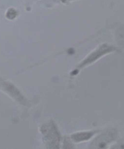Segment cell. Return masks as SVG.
<instances>
[{
  "instance_id": "277c9868",
  "label": "cell",
  "mask_w": 124,
  "mask_h": 149,
  "mask_svg": "<svg viewBox=\"0 0 124 149\" xmlns=\"http://www.w3.org/2000/svg\"><path fill=\"white\" fill-rule=\"evenodd\" d=\"M120 37H122L124 38V28H122V29L119 31V35ZM124 40V38H123V40Z\"/></svg>"
},
{
  "instance_id": "7a4b0ae2",
  "label": "cell",
  "mask_w": 124,
  "mask_h": 149,
  "mask_svg": "<svg viewBox=\"0 0 124 149\" xmlns=\"http://www.w3.org/2000/svg\"><path fill=\"white\" fill-rule=\"evenodd\" d=\"M93 134L92 132H82L77 133L72 136V138L75 141H82L89 139Z\"/></svg>"
},
{
  "instance_id": "3957f363",
  "label": "cell",
  "mask_w": 124,
  "mask_h": 149,
  "mask_svg": "<svg viewBox=\"0 0 124 149\" xmlns=\"http://www.w3.org/2000/svg\"><path fill=\"white\" fill-rule=\"evenodd\" d=\"M8 17L9 19H12L16 16V11L14 9H11L8 12Z\"/></svg>"
},
{
  "instance_id": "6da1fadb",
  "label": "cell",
  "mask_w": 124,
  "mask_h": 149,
  "mask_svg": "<svg viewBox=\"0 0 124 149\" xmlns=\"http://www.w3.org/2000/svg\"><path fill=\"white\" fill-rule=\"evenodd\" d=\"M112 50V47L106 45H102L98 49L96 50V51L94 52V53H92V54L90 55L87 58L85 59V61L83 62V63H82V66H83L88 63H91L92 62L97 59L98 57L105 54L106 53L109 52Z\"/></svg>"
}]
</instances>
